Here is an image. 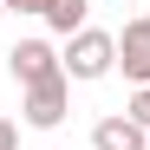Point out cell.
<instances>
[{
  "label": "cell",
  "instance_id": "obj_1",
  "mask_svg": "<svg viewBox=\"0 0 150 150\" xmlns=\"http://www.w3.org/2000/svg\"><path fill=\"white\" fill-rule=\"evenodd\" d=\"M59 65H65V79H105V72H117V33H98V26L72 33Z\"/></svg>",
  "mask_w": 150,
  "mask_h": 150
},
{
  "label": "cell",
  "instance_id": "obj_2",
  "mask_svg": "<svg viewBox=\"0 0 150 150\" xmlns=\"http://www.w3.org/2000/svg\"><path fill=\"white\" fill-rule=\"evenodd\" d=\"M26 124L33 131H52V124H65V111H72V79L59 72V79H46V85H26Z\"/></svg>",
  "mask_w": 150,
  "mask_h": 150
},
{
  "label": "cell",
  "instance_id": "obj_3",
  "mask_svg": "<svg viewBox=\"0 0 150 150\" xmlns=\"http://www.w3.org/2000/svg\"><path fill=\"white\" fill-rule=\"evenodd\" d=\"M7 65H13V79H20V91H26V85H46V79H59V52H52V46H46V39H20L13 46V52H7Z\"/></svg>",
  "mask_w": 150,
  "mask_h": 150
},
{
  "label": "cell",
  "instance_id": "obj_4",
  "mask_svg": "<svg viewBox=\"0 0 150 150\" xmlns=\"http://www.w3.org/2000/svg\"><path fill=\"white\" fill-rule=\"evenodd\" d=\"M117 72L137 91L150 85V20H124V33H117Z\"/></svg>",
  "mask_w": 150,
  "mask_h": 150
},
{
  "label": "cell",
  "instance_id": "obj_5",
  "mask_svg": "<svg viewBox=\"0 0 150 150\" xmlns=\"http://www.w3.org/2000/svg\"><path fill=\"white\" fill-rule=\"evenodd\" d=\"M91 150H150V131H137L131 117H98L91 124Z\"/></svg>",
  "mask_w": 150,
  "mask_h": 150
},
{
  "label": "cell",
  "instance_id": "obj_6",
  "mask_svg": "<svg viewBox=\"0 0 150 150\" xmlns=\"http://www.w3.org/2000/svg\"><path fill=\"white\" fill-rule=\"evenodd\" d=\"M85 7H91V0H52V7H46V26H52V33H85Z\"/></svg>",
  "mask_w": 150,
  "mask_h": 150
},
{
  "label": "cell",
  "instance_id": "obj_7",
  "mask_svg": "<svg viewBox=\"0 0 150 150\" xmlns=\"http://www.w3.org/2000/svg\"><path fill=\"white\" fill-rule=\"evenodd\" d=\"M124 117H131L137 131H150V85H144V91H131V111H124Z\"/></svg>",
  "mask_w": 150,
  "mask_h": 150
},
{
  "label": "cell",
  "instance_id": "obj_8",
  "mask_svg": "<svg viewBox=\"0 0 150 150\" xmlns=\"http://www.w3.org/2000/svg\"><path fill=\"white\" fill-rule=\"evenodd\" d=\"M0 150H20V124L13 117H0Z\"/></svg>",
  "mask_w": 150,
  "mask_h": 150
},
{
  "label": "cell",
  "instance_id": "obj_9",
  "mask_svg": "<svg viewBox=\"0 0 150 150\" xmlns=\"http://www.w3.org/2000/svg\"><path fill=\"white\" fill-rule=\"evenodd\" d=\"M52 0H7V13H46Z\"/></svg>",
  "mask_w": 150,
  "mask_h": 150
},
{
  "label": "cell",
  "instance_id": "obj_10",
  "mask_svg": "<svg viewBox=\"0 0 150 150\" xmlns=\"http://www.w3.org/2000/svg\"><path fill=\"white\" fill-rule=\"evenodd\" d=\"M0 13H7V0H0Z\"/></svg>",
  "mask_w": 150,
  "mask_h": 150
}]
</instances>
